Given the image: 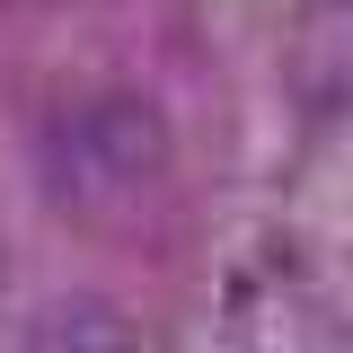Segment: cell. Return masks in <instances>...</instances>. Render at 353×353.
<instances>
[{
	"label": "cell",
	"mask_w": 353,
	"mask_h": 353,
	"mask_svg": "<svg viewBox=\"0 0 353 353\" xmlns=\"http://www.w3.org/2000/svg\"><path fill=\"white\" fill-rule=\"evenodd\" d=\"M27 353H141V327L106 292H53L27 327Z\"/></svg>",
	"instance_id": "obj_2"
},
{
	"label": "cell",
	"mask_w": 353,
	"mask_h": 353,
	"mask_svg": "<svg viewBox=\"0 0 353 353\" xmlns=\"http://www.w3.org/2000/svg\"><path fill=\"white\" fill-rule=\"evenodd\" d=\"M44 159V194L53 203H97V194H141L176 168V132L168 106L141 97V88H97L80 97L62 124H44L36 141Z\"/></svg>",
	"instance_id": "obj_1"
},
{
	"label": "cell",
	"mask_w": 353,
	"mask_h": 353,
	"mask_svg": "<svg viewBox=\"0 0 353 353\" xmlns=\"http://www.w3.org/2000/svg\"><path fill=\"white\" fill-rule=\"evenodd\" d=\"M44 9H62V0H0V18H44Z\"/></svg>",
	"instance_id": "obj_3"
}]
</instances>
